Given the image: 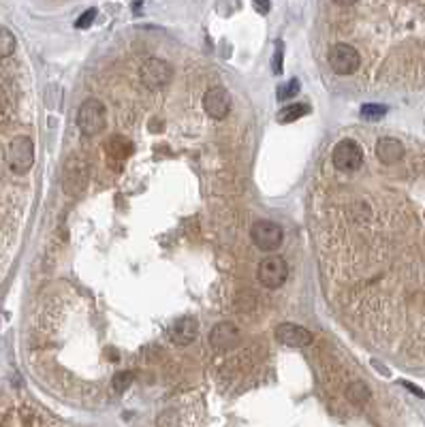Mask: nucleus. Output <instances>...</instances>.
I'll return each instance as SVG.
<instances>
[{
  "instance_id": "obj_1",
  "label": "nucleus",
  "mask_w": 425,
  "mask_h": 427,
  "mask_svg": "<svg viewBox=\"0 0 425 427\" xmlns=\"http://www.w3.org/2000/svg\"><path fill=\"white\" fill-rule=\"evenodd\" d=\"M105 122H107V112H105V105L96 99H86L79 105L77 112V127L83 135L92 137L99 135L105 129Z\"/></svg>"
},
{
  "instance_id": "obj_24",
  "label": "nucleus",
  "mask_w": 425,
  "mask_h": 427,
  "mask_svg": "<svg viewBox=\"0 0 425 427\" xmlns=\"http://www.w3.org/2000/svg\"><path fill=\"white\" fill-rule=\"evenodd\" d=\"M423 216H425V214H423Z\"/></svg>"
},
{
  "instance_id": "obj_17",
  "label": "nucleus",
  "mask_w": 425,
  "mask_h": 427,
  "mask_svg": "<svg viewBox=\"0 0 425 427\" xmlns=\"http://www.w3.org/2000/svg\"><path fill=\"white\" fill-rule=\"evenodd\" d=\"M385 114H387V107L385 105L370 103V105H363L361 107V118H365V120H381Z\"/></svg>"
},
{
  "instance_id": "obj_8",
  "label": "nucleus",
  "mask_w": 425,
  "mask_h": 427,
  "mask_svg": "<svg viewBox=\"0 0 425 427\" xmlns=\"http://www.w3.org/2000/svg\"><path fill=\"white\" fill-rule=\"evenodd\" d=\"M203 109L207 112L209 118L214 120H222L231 112V96L220 86L209 88V90L203 94Z\"/></svg>"
},
{
  "instance_id": "obj_9",
  "label": "nucleus",
  "mask_w": 425,
  "mask_h": 427,
  "mask_svg": "<svg viewBox=\"0 0 425 427\" xmlns=\"http://www.w3.org/2000/svg\"><path fill=\"white\" fill-rule=\"evenodd\" d=\"M276 340L285 346H291V348H302L312 342V333L302 325L282 323L276 327Z\"/></svg>"
},
{
  "instance_id": "obj_10",
  "label": "nucleus",
  "mask_w": 425,
  "mask_h": 427,
  "mask_svg": "<svg viewBox=\"0 0 425 427\" xmlns=\"http://www.w3.org/2000/svg\"><path fill=\"white\" fill-rule=\"evenodd\" d=\"M197 333H199V325H197V320L190 318V316L178 318V320H175V323L171 325V329H169L171 340H173L175 344H180V346L192 344L194 340H197Z\"/></svg>"
},
{
  "instance_id": "obj_15",
  "label": "nucleus",
  "mask_w": 425,
  "mask_h": 427,
  "mask_svg": "<svg viewBox=\"0 0 425 427\" xmlns=\"http://www.w3.org/2000/svg\"><path fill=\"white\" fill-rule=\"evenodd\" d=\"M107 150L116 158H127L133 152V144H131L129 139H124V137H114V139H110Z\"/></svg>"
},
{
  "instance_id": "obj_22",
  "label": "nucleus",
  "mask_w": 425,
  "mask_h": 427,
  "mask_svg": "<svg viewBox=\"0 0 425 427\" xmlns=\"http://www.w3.org/2000/svg\"><path fill=\"white\" fill-rule=\"evenodd\" d=\"M255 7H257L259 13H268L270 11V3H255Z\"/></svg>"
},
{
  "instance_id": "obj_6",
  "label": "nucleus",
  "mask_w": 425,
  "mask_h": 427,
  "mask_svg": "<svg viewBox=\"0 0 425 427\" xmlns=\"http://www.w3.org/2000/svg\"><path fill=\"white\" fill-rule=\"evenodd\" d=\"M257 276H259V282L263 284L265 289H280L282 284H285L287 276H289V265L282 257L270 255L259 263Z\"/></svg>"
},
{
  "instance_id": "obj_16",
  "label": "nucleus",
  "mask_w": 425,
  "mask_h": 427,
  "mask_svg": "<svg viewBox=\"0 0 425 427\" xmlns=\"http://www.w3.org/2000/svg\"><path fill=\"white\" fill-rule=\"evenodd\" d=\"M15 51V37L7 26H0V58H9Z\"/></svg>"
},
{
  "instance_id": "obj_12",
  "label": "nucleus",
  "mask_w": 425,
  "mask_h": 427,
  "mask_svg": "<svg viewBox=\"0 0 425 427\" xmlns=\"http://www.w3.org/2000/svg\"><path fill=\"white\" fill-rule=\"evenodd\" d=\"M237 340H240V331H237V327L233 323H220V325H216L214 329L209 331L211 346L222 348V350L235 346Z\"/></svg>"
},
{
  "instance_id": "obj_13",
  "label": "nucleus",
  "mask_w": 425,
  "mask_h": 427,
  "mask_svg": "<svg viewBox=\"0 0 425 427\" xmlns=\"http://www.w3.org/2000/svg\"><path fill=\"white\" fill-rule=\"evenodd\" d=\"M310 112L308 105H299V103H293V105H287L285 109L278 112V122L280 124H291L295 120H299L302 116H306Z\"/></svg>"
},
{
  "instance_id": "obj_3",
  "label": "nucleus",
  "mask_w": 425,
  "mask_h": 427,
  "mask_svg": "<svg viewBox=\"0 0 425 427\" xmlns=\"http://www.w3.org/2000/svg\"><path fill=\"white\" fill-rule=\"evenodd\" d=\"M333 167L342 173H352L363 165V150L355 139H342L333 148Z\"/></svg>"
},
{
  "instance_id": "obj_2",
  "label": "nucleus",
  "mask_w": 425,
  "mask_h": 427,
  "mask_svg": "<svg viewBox=\"0 0 425 427\" xmlns=\"http://www.w3.org/2000/svg\"><path fill=\"white\" fill-rule=\"evenodd\" d=\"M250 240L253 244L263 253H274L282 246V240H285V231L282 227L274 220H257L250 227Z\"/></svg>"
},
{
  "instance_id": "obj_14",
  "label": "nucleus",
  "mask_w": 425,
  "mask_h": 427,
  "mask_svg": "<svg viewBox=\"0 0 425 427\" xmlns=\"http://www.w3.org/2000/svg\"><path fill=\"white\" fill-rule=\"evenodd\" d=\"M346 398L352 404H365L370 400V387L361 380H355L346 387Z\"/></svg>"
},
{
  "instance_id": "obj_7",
  "label": "nucleus",
  "mask_w": 425,
  "mask_h": 427,
  "mask_svg": "<svg viewBox=\"0 0 425 427\" xmlns=\"http://www.w3.org/2000/svg\"><path fill=\"white\" fill-rule=\"evenodd\" d=\"M141 83L150 90H158V88H165L171 79H173V68L169 62L161 60V58H150L144 62L139 70Z\"/></svg>"
},
{
  "instance_id": "obj_4",
  "label": "nucleus",
  "mask_w": 425,
  "mask_h": 427,
  "mask_svg": "<svg viewBox=\"0 0 425 427\" xmlns=\"http://www.w3.org/2000/svg\"><path fill=\"white\" fill-rule=\"evenodd\" d=\"M327 62L338 75H352L361 66L359 51L348 43H335L327 53Z\"/></svg>"
},
{
  "instance_id": "obj_23",
  "label": "nucleus",
  "mask_w": 425,
  "mask_h": 427,
  "mask_svg": "<svg viewBox=\"0 0 425 427\" xmlns=\"http://www.w3.org/2000/svg\"><path fill=\"white\" fill-rule=\"evenodd\" d=\"M402 385H404V387H409V389L413 391V393H415V396H419V398H423V391H421V389H417L415 385H411V383H402Z\"/></svg>"
},
{
  "instance_id": "obj_18",
  "label": "nucleus",
  "mask_w": 425,
  "mask_h": 427,
  "mask_svg": "<svg viewBox=\"0 0 425 427\" xmlns=\"http://www.w3.org/2000/svg\"><path fill=\"white\" fill-rule=\"evenodd\" d=\"M131 383H133V374L131 372H120L112 380V389L118 391V393H124V391L131 387Z\"/></svg>"
},
{
  "instance_id": "obj_11",
  "label": "nucleus",
  "mask_w": 425,
  "mask_h": 427,
  "mask_svg": "<svg viewBox=\"0 0 425 427\" xmlns=\"http://www.w3.org/2000/svg\"><path fill=\"white\" fill-rule=\"evenodd\" d=\"M376 156L383 165H396L404 158V146L402 141L394 139V137H383L376 144Z\"/></svg>"
},
{
  "instance_id": "obj_5",
  "label": "nucleus",
  "mask_w": 425,
  "mask_h": 427,
  "mask_svg": "<svg viewBox=\"0 0 425 427\" xmlns=\"http://www.w3.org/2000/svg\"><path fill=\"white\" fill-rule=\"evenodd\" d=\"M34 163V144L26 135L15 137L7 150V165L13 173H26Z\"/></svg>"
},
{
  "instance_id": "obj_21",
  "label": "nucleus",
  "mask_w": 425,
  "mask_h": 427,
  "mask_svg": "<svg viewBox=\"0 0 425 427\" xmlns=\"http://www.w3.org/2000/svg\"><path fill=\"white\" fill-rule=\"evenodd\" d=\"M280 58H282V43H278V49H276V58H274V73H280Z\"/></svg>"
},
{
  "instance_id": "obj_20",
  "label": "nucleus",
  "mask_w": 425,
  "mask_h": 427,
  "mask_svg": "<svg viewBox=\"0 0 425 427\" xmlns=\"http://www.w3.org/2000/svg\"><path fill=\"white\" fill-rule=\"evenodd\" d=\"M94 17H96V9H88L79 20L75 22V28L79 30H86V28H90V24L94 22Z\"/></svg>"
},
{
  "instance_id": "obj_19",
  "label": "nucleus",
  "mask_w": 425,
  "mask_h": 427,
  "mask_svg": "<svg viewBox=\"0 0 425 427\" xmlns=\"http://www.w3.org/2000/svg\"><path fill=\"white\" fill-rule=\"evenodd\" d=\"M297 92H299V81H297V79H291L289 83H285V86H280V88H278V99H280V101H289V99H293Z\"/></svg>"
}]
</instances>
